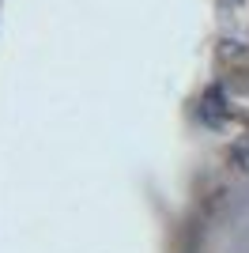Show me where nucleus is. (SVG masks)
Segmentation results:
<instances>
[{
  "label": "nucleus",
  "mask_w": 249,
  "mask_h": 253,
  "mask_svg": "<svg viewBox=\"0 0 249 253\" xmlns=\"http://www.w3.org/2000/svg\"><path fill=\"white\" fill-rule=\"evenodd\" d=\"M200 121H204L208 128H223L227 125V91L219 84H211L204 91V98H200Z\"/></svg>",
  "instance_id": "f257e3e1"
},
{
  "label": "nucleus",
  "mask_w": 249,
  "mask_h": 253,
  "mask_svg": "<svg viewBox=\"0 0 249 253\" xmlns=\"http://www.w3.org/2000/svg\"><path fill=\"white\" fill-rule=\"evenodd\" d=\"M227 163L238 174H249V136H238L234 144H230V151H227Z\"/></svg>",
  "instance_id": "f03ea898"
}]
</instances>
